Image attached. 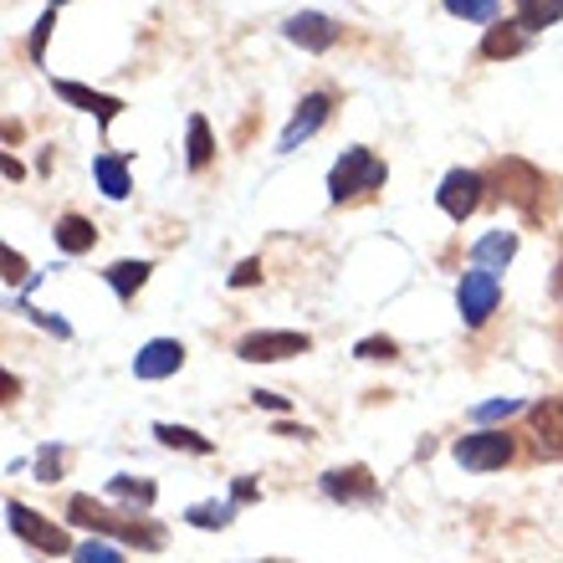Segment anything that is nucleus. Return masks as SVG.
<instances>
[{"label": "nucleus", "mask_w": 563, "mask_h": 563, "mask_svg": "<svg viewBox=\"0 0 563 563\" xmlns=\"http://www.w3.org/2000/svg\"><path fill=\"white\" fill-rule=\"evenodd\" d=\"M67 512H73V522L92 528V533H113V538H123V543H139V549H164L159 528H148V522H123L119 512L98 507L92 497H73V503H67Z\"/></svg>", "instance_id": "obj_1"}, {"label": "nucleus", "mask_w": 563, "mask_h": 563, "mask_svg": "<svg viewBox=\"0 0 563 563\" xmlns=\"http://www.w3.org/2000/svg\"><path fill=\"white\" fill-rule=\"evenodd\" d=\"M492 179L503 185V195L522 210V216H528V221H538V216H543V195H549V179H543V169H533L528 159H497Z\"/></svg>", "instance_id": "obj_2"}, {"label": "nucleus", "mask_w": 563, "mask_h": 563, "mask_svg": "<svg viewBox=\"0 0 563 563\" xmlns=\"http://www.w3.org/2000/svg\"><path fill=\"white\" fill-rule=\"evenodd\" d=\"M379 185H385V164L374 159L369 148H343V159L333 164V175H328V195H333L339 206L364 190H379Z\"/></svg>", "instance_id": "obj_3"}, {"label": "nucleus", "mask_w": 563, "mask_h": 563, "mask_svg": "<svg viewBox=\"0 0 563 563\" xmlns=\"http://www.w3.org/2000/svg\"><path fill=\"white\" fill-rule=\"evenodd\" d=\"M497 302H503V287H497V272H466V277L456 282V308H461V318L472 328H482L497 312Z\"/></svg>", "instance_id": "obj_4"}, {"label": "nucleus", "mask_w": 563, "mask_h": 563, "mask_svg": "<svg viewBox=\"0 0 563 563\" xmlns=\"http://www.w3.org/2000/svg\"><path fill=\"white\" fill-rule=\"evenodd\" d=\"M456 461L466 466V472H497V466L512 461V435H507V430H476V435H461Z\"/></svg>", "instance_id": "obj_5"}, {"label": "nucleus", "mask_w": 563, "mask_h": 563, "mask_svg": "<svg viewBox=\"0 0 563 563\" xmlns=\"http://www.w3.org/2000/svg\"><path fill=\"white\" fill-rule=\"evenodd\" d=\"M5 522H11L15 538H26L31 549H42V553H67L73 549L57 522H46L42 512H31V507H21V503H5Z\"/></svg>", "instance_id": "obj_6"}, {"label": "nucleus", "mask_w": 563, "mask_h": 563, "mask_svg": "<svg viewBox=\"0 0 563 563\" xmlns=\"http://www.w3.org/2000/svg\"><path fill=\"white\" fill-rule=\"evenodd\" d=\"M482 190H487V179L476 175V169H451V175L441 179L435 200H441V210L451 216V221H466V216L482 206Z\"/></svg>", "instance_id": "obj_7"}, {"label": "nucleus", "mask_w": 563, "mask_h": 563, "mask_svg": "<svg viewBox=\"0 0 563 563\" xmlns=\"http://www.w3.org/2000/svg\"><path fill=\"white\" fill-rule=\"evenodd\" d=\"M236 354L252 358V364H277V358L308 354V333H246L236 343Z\"/></svg>", "instance_id": "obj_8"}, {"label": "nucleus", "mask_w": 563, "mask_h": 563, "mask_svg": "<svg viewBox=\"0 0 563 563\" xmlns=\"http://www.w3.org/2000/svg\"><path fill=\"white\" fill-rule=\"evenodd\" d=\"M328 113H333V98H328V92H308V98H302V108L292 113V123L282 129L277 148H282V154H292V148L302 144V139H312L318 129H323Z\"/></svg>", "instance_id": "obj_9"}, {"label": "nucleus", "mask_w": 563, "mask_h": 563, "mask_svg": "<svg viewBox=\"0 0 563 563\" xmlns=\"http://www.w3.org/2000/svg\"><path fill=\"white\" fill-rule=\"evenodd\" d=\"M179 364H185V343H175V339H154L134 354L139 379H169V374H179Z\"/></svg>", "instance_id": "obj_10"}, {"label": "nucleus", "mask_w": 563, "mask_h": 563, "mask_svg": "<svg viewBox=\"0 0 563 563\" xmlns=\"http://www.w3.org/2000/svg\"><path fill=\"white\" fill-rule=\"evenodd\" d=\"M282 36L292 46H302V52H328V46L339 42V26L328 21V15H318V11H302V15H292L287 26H282Z\"/></svg>", "instance_id": "obj_11"}, {"label": "nucleus", "mask_w": 563, "mask_h": 563, "mask_svg": "<svg viewBox=\"0 0 563 563\" xmlns=\"http://www.w3.org/2000/svg\"><path fill=\"white\" fill-rule=\"evenodd\" d=\"M323 492L333 503H374V497H379V487H374V476L364 472V466H339V472H328Z\"/></svg>", "instance_id": "obj_12"}, {"label": "nucleus", "mask_w": 563, "mask_h": 563, "mask_svg": "<svg viewBox=\"0 0 563 563\" xmlns=\"http://www.w3.org/2000/svg\"><path fill=\"white\" fill-rule=\"evenodd\" d=\"M533 420V435H538V451L549 461H563V400H543L528 410Z\"/></svg>", "instance_id": "obj_13"}, {"label": "nucleus", "mask_w": 563, "mask_h": 563, "mask_svg": "<svg viewBox=\"0 0 563 563\" xmlns=\"http://www.w3.org/2000/svg\"><path fill=\"white\" fill-rule=\"evenodd\" d=\"M57 98H62V103H73V108H82V113H92V119L103 123V129L123 113L119 98H108V92H92V88H82V82H57Z\"/></svg>", "instance_id": "obj_14"}, {"label": "nucleus", "mask_w": 563, "mask_h": 563, "mask_svg": "<svg viewBox=\"0 0 563 563\" xmlns=\"http://www.w3.org/2000/svg\"><path fill=\"white\" fill-rule=\"evenodd\" d=\"M512 256H518V236H512V231H487V236L472 246V262L482 272H507Z\"/></svg>", "instance_id": "obj_15"}, {"label": "nucleus", "mask_w": 563, "mask_h": 563, "mask_svg": "<svg viewBox=\"0 0 563 563\" xmlns=\"http://www.w3.org/2000/svg\"><path fill=\"white\" fill-rule=\"evenodd\" d=\"M92 179H98V190H103L108 200H123V195H129V159H123V154H98V159H92Z\"/></svg>", "instance_id": "obj_16"}, {"label": "nucleus", "mask_w": 563, "mask_h": 563, "mask_svg": "<svg viewBox=\"0 0 563 563\" xmlns=\"http://www.w3.org/2000/svg\"><path fill=\"white\" fill-rule=\"evenodd\" d=\"M92 241H98V225H92L88 216H62V221H57V246H62V252L82 256Z\"/></svg>", "instance_id": "obj_17"}, {"label": "nucleus", "mask_w": 563, "mask_h": 563, "mask_svg": "<svg viewBox=\"0 0 563 563\" xmlns=\"http://www.w3.org/2000/svg\"><path fill=\"white\" fill-rule=\"evenodd\" d=\"M563 21V0H518V26L522 31H543Z\"/></svg>", "instance_id": "obj_18"}, {"label": "nucleus", "mask_w": 563, "mask_h": 563, "mask_svg": "<svg viewBox=\"0 0 563 563\" xmlns=\"http://www.w3.org/2000/svg\"><path fill=\"white\" fill-rule=\"evenodd\" d=\"M144 282H148V262H113V267H108V287L119 297H134Z\"/></svg>", "instance_id": "obj_19"}, {"label": "nucleus", "mask_w": 563, "mask_h": 563, "mask_svg": "<svg viewBox=\"0 0 563 563\" xmlns=\"http://www.w3.org/2000/svg\"><path fill=\"white\" fill-rule=\"evenodd\" d=\"M185 159H190V169H206L210 159H216V139H210V123L195 113L190 119V148H185Z\"/></svg>", "instance_id": "obj_20"}, {"label": "nucleus", "mask_w": 563, "mask_h": 563, "mask_svg": "<svg viewBox=\"0 0 563 563\" xmlns=\"http://www.w3.org/2000/svg\"><path fill=\"white\" fill-rule=\"evenodd\" d=\"M518 52H522V31L518 26H492L487 42H482V57H492V62L518 57Z\"/></svg>", "instance_id": "obj_21"}, {"label": "nucleus", "mask_w": 563, "mask_h": 563, "mask_svg": "<svg viewBox=\"0 0 563 563\" xmlns=\"http://www.w3.org/2000/svg\"><path fill=\"white\" fill-rule=\"evenodd\" d=\"M154 435H159L164 445H175V451H195V456H210L216 445L206 441V435H195L190 426H154Z\"/></svg>", "instance_id": "obj_22"}, {"label": "nucleus", "mask_w": 563, "mask_h": 563, "mask_svg": "<svg viewBox=\"0 0 563 563\" xmlns=\"http://www.w3.org/2000/svg\"><path fill=\"white\" fill-rule=\"evenodd\" d=\"M185 518H190L195 528H231V518H236V503H200V507H190Z\"/></svg>", "instance_id": "obj_23"}, {"label": "nucleus", "mask_w": 563, "mask_h": 563, "mask_svg": "<svg viewBox=\"0 0 563 563\" xmlns=\"http://www.w3.org/2000/svg\"><path fill=\"white\" fill-rule=\"evenodd\" d=\"M108 492H113V497H129V503H139V507L154 503V482H134V476H113Z\"/></svg>", "instance_id": "obj_24"}, {"label": "nucleus", "mask_w": 563, "mask_h": 563, "mask_svg": "<svg viewBox=\"0 0 563 563\" xmlns=\"http://www.w3.org/2000/svg\"><path fill=\"white\" fill-rule=\"evenodd\" d=\"M503 0H445V11L461 15V21H492Z\"/></svg>", "instance_id": "obj_25"}, {"label": "nucleus", "mask_w": 563, "mask_h": 563, "mask_svg": "<svg viewBox=\"0 0 563 563\" xmlns=\"http://www.w3.org/2000/svg\"><path fill=\"white\" fill-rule=\"evenodd\" d=\"M73 563H123V553L113 543H103V538H92V543L73 549Z\"/></svg>", "instance_id": "obj_26"}, {"label": "nucleus", "mask_w": 563, "mask_h": 563, "mask_svg": "<svg viewBox=\"0 0 563 563\" xmlns=\"http://www.w3.org/2000/svg\"><path fill=\"white\" fill-rule=\"evenodd\" d=\"M518 410H522V400H512V395H507V400H487V405H476L472 420H482V426H487V420H507V416H518Z\"/></svg>", "instance_id": "obj_27"}, {"label": "nucleus", "mask_w": 563, "mask_h": 563, "mask_svg": "<svg viewBox=\"0 0 563 563\" xmlns=\"http://www.w3.org/2000/svg\"><path fill=\"white\" fill-rule=\"evenodd\" d=\"M52 26H57V5H46V15L36 21V31H31V57L36 62L46 57V36H52Z\"/></svg>", "instance_id": "obj_28"}, {"label": "nucleus", "mask_w": 563, "mask_h": 563, "mask_svg": "<svg viewBox=\"0 0 563 563\" xmlns=\"http://www.w3.org/2000/svg\"><path fill=\"white\" fill-rule=\"evenodd\" d=\"M354 354H358V358H395L400 349H395V339H364Z\"/></svg>", "instance_id": "obj_29"}, {"label": "nucleus", "mask_w": 563, "mask_h": 563, "mask_svg": "<svg viewBox=\"0 0 563 563\" xmlns=\"http://www.w3.org/2000/svg\"><path fill=\"white\" fill-rule=\"evenodd\" d=\"M0 262H5V282H26V277H31V272H26V256L11 252V246L0 252Z\"/></svg>", "instance_id": "obj_30"}, {"label": "nucleus", "mask_w": 563, "mask_h": 563, "mask_svg": "<svg viewBox=\"0 0 563 563\" xmlns=\"http://www.w3.org/2000/svg\"><path fill=\"white\" fill-rule=\"evenodd\" d=\"M256 282H262V262H241L231 272V287H256Z\"/></svg>", "instance_id": "obj_31"}, {"label": "nucleus", "mask_w": 563, "mask_h": 563, "mask_svg": "<svg viewBox=\"0 0 563 563\" xmlns=\"http://www.w3.org/2000/svg\"><path fill=\"white\" fill-rule=\"evenodd\" d=\"M57 466H62V451L57 445H42V482H57Z\"/></svg>", "instance_id": "obj_32"}, {"label": "nucleus", "mask_w": 563, "mask_h": 563, "mask_svg": "<svg viewBox=\"0 0 563 563\" xmlns=\"http://www.w3.org/2000/svg\"><path fill=\"white\" fill-rule=\"evenodd\" d=\"M252 400H256V405H267V410H287V400H282V395H272V389H256Z\"/></svg>", "instance_id": "obj_33"}, {"label": "nucleus", "mask_w": 563, "mask_h": 563, "mask_svg": "<svg viewBox=\"0 0 563 563\" xmlns=\"http://www.w3.org/2000/svg\"><path fill=\"white\" fill-rule=\"evenodd\" d=\"M231 497H236V503H252V497H256V482H246V476H241L236 487H231Z\"/></svg>", "instance_id": "obj_34"}, {"label": "nucleus", "mask_w": 563, "mask_h": 563, "mask_svg": "<svg viewBox=\"0 0 563 563\" xmlns=\"http://www.w3.org/2000/svg\"><path fill=\"white\" fill-rule=\"evenodd\" d=\"M553 297L563 302V267H559V277H553Z\"/></svg>", "instance_id": "obj_35"}, {"label": "nucleus", "mask_w": 563, "mask_h": 563, "mask_svg": "<svg viewBox=\"0 0 563 563\" xmlns=\"http://www.w3.org/2000/svg\"><path fill=\"white\" fill-rule=\"evenodd\" d=\"M267 563H287V559H267Z\"/></svg>", "instance_id": "obj_36"}, {"label": "nucleus", "mask_w": 563, "mask_h": 563, "mask_svg": "<svg viewBox=\"0 0 563 563\" xmlns=\"http://www.w3.org/2000/svg\"><path fill=\"white\" fill-rule=\"evenodd\" d=\"M52 5H67V0H52Z\"/></svg>", "instance_id": "obj_37"}]
</instances>
